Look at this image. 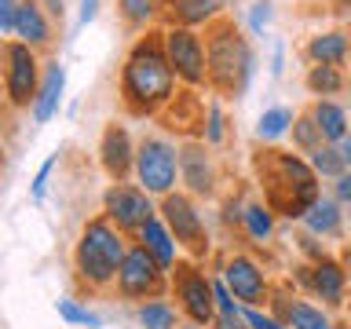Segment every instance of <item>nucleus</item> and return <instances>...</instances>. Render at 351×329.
<instances>
[{"mask_svg":"<svg viewBox=\"0 0 351 329\" xmlns=\"http://www.w3.org/2000/svg\"><path fill=\"white\" fill-rule=\"evenodd\" d=\"M125 99L136 110H154L172 95V62L154 40L136 44V51L125 62Z\"/></svg>","mask_w":351,"mask_h":329,"instance_id":"1","label":"nucleus"},{"mask_svg":"<svg viewBox=\"0 0 351 329\" xmlns=\"http://www.w3.org/2000/svg\"><path fill=\"white\" fill-rule=\"evenodd\" d=\"M125 241L106 219H92L84 227L81 241H77V271H81L84 282L103 285L114 274H121V263H125Z\"/></svg>","mask_w":351,"mask_h":329,"instance_id":"2","label":"nucleus"},{"mask_svg":"<svg viewBox=\"0 0 351 329\" xmlns=\"http://www.w3.org/2000/svg\"><path fill=\"white\" fill-rule=\"evenodd\" d=\"M252 51L245 48V40L234 33V26H219L208 40V77L219 88H230V92H241L252 77Z\"/></svg>","mask_w":351,"mask_h":329,"instance_id":"3","label":"nucleus"},{"mask_svg":"<svg viewBox=\"0 0 351 329\" xmlns=\"http://www.w3.org/2000/svg\"><path fill=\"white\" fill-rule=\"evenodd\" d=\"M165 55H169L172 70L183 77L186 84H202L205 73H208V55L197 40V33H191L186 26L180 29H169L165 33Z\"/></svg>","mask_w":351,"mask_h":329,"instance_id":"4","label":"nucleus"},{"mask_svg":"<svg viewBox=\"0 0 351 329\" xmlns=\"http://www.w3.org/2000/svg\"><path fill=\"white\" fill-rule=\"evenodd\" d=\"M136 172L147 194H169L176 183V154L169 143L147 139L136 154Z\"/></svg>","mask_w":351,"mask_h":329,"instance_id":"5","label":"nucleus"},{"mask_svg":"<svg viewBox=\"0 0 351 329\" xmlns=\"http://www.w3.org/2000/svg\"><path fill=\"white\" fill-rule=\"evenodd\" d=\"M106 212L121 230H143L154 219L150 197L147 191H136V186H110L106 191Z\"/></svg>","mask_w":351,"mask_h":329,"instance_id":"6","label":"nucleus"},{"mask_svg":"<svg viewBox=\"0 0 351 329\" xmlns=\"http://www.w3.org/2000/svg\"><path fill=\"white\" fill-rule=\"evenodd\" d=\"M117 282H121V293H128V296L158 293V285H161V263L150 256L147 245H139V249H132L128 256H125Z\"/></svg>","mask_w":351,"mask_h":329,"instance_id":"7","label":"nucleus"},{"mask_svg":"<svg viewBox=\"0 0 351 329\" xmlns=\"http://www.w3.org/2000/svg\"><path fill=\"white\" fill-rule=\"evenodd\" d=\"M37 92V59H33L29 44H11L8 48V99L15 106H26Z\"/></svg>","mask_w":351,"mask_h":329,"instance_id":"8","label":"nucleus"},{"mask_svg":"<svg viewBox=\"0 0 351 329\" xmlns=\"http://www.w3.org/2000/svg\"><path fill=\"white\" fill-rule=\"evenodd\" d=\"M161 212H165V223H169V230L183 241V245H191V249H202V245H205L202 216L194 212V205L186 202V197L169 194V197H165V208H161Z\"/></svg>","mask_w":351,"mask_h":329,"instance_id":"9","label":"nucleus"},{"mask_svg":"<svg viewBox=\"0 0 351 329\" xmlns=\"http://www.w3.org/2000/svg\"><path fill=\"white\" fill-rule=\"evenodd\" d=\"M223 282H227V289L234 293L238 300H245V304L260 300L263 289H267V282H263V271H260L252 260H245V256H238V260H230V263H227Z\"/></svg>","mask_w":351,"mask_h":329,"instance_id":"10","label":"nucleus"},{"mask_svg":"<svg viewBox=\"0 0 351 329\" xmlns=\"http://www.w3.org/2000/svg\"><path fill=\"white\" fill-rule=\"evenodd\" d=\"M180 300L186 307V315L205 326L208 318H213V307H216V289L208 285V278H202V274H186L180 282Z\"/></svg>","mask_w":351,"mask_h":329,"instance_id":"11","label":"nucleus"},{"mask_svg":"<svg viewBox=\"0 0 351 329\" xmlns=\"http://www.w3.org/2000/svg\"><path fill=\"white\" fill-rule=\"evenodd\" d=\"M103 164H106L110 175H117V180L132 169V143H128V132L125 128L110 125L103 132Z\"/></svg>","mask_w":351,"mask_h":329,"instance_id":"12","label":"nucleus"},{"mask_svg":"<svg viewBox=\"0 0 351 329\" xmlns=\"http://www.w3.org/2000/svg\"><path fill=\"white\" fill-rule=\"evenodd\" d=\"M62 84H66V70L59 62L48 66V73H44V84H40V92L37 99H33V121L37 125H44L55 110H59V99H62Z\"/></svg>","mask_w":351,"mask_h":329,"instance_id":"13","label":"nucleus"},{"mask_svg":"<svg viewBox=\"0 0 351 329\" xmlns=\"http://www.w3.org/2000/svg\"><path fill=\"white\" fill-rule=\"evenodd\" d=\"M143 245H147L150 256L161 263V271L172 267V260H176V241H172L169 227H165L161 219H150V223L143 227Z\"/></svg>","mask_w":351,"mask_h":329,"instance_id":"14","label":"nucleus"},{"mask_svg":"<svg viewBox=\"0 0 351 329\" xmlns=\"http://www.w3.org/2000/svg\"><path fill=\"white\" fill-rule=\"evenodd\" d=\"M15 37H22V44H44V40H48V22H44L40 8L33 4V0H26V4H19Z\"/></svg>","mask_w":351,"mask_h":329,"instance_id":"15","label":"nucleus"},{"mask_svg":"<svg viewBox=\"0 0 351 329\" xmlns=\"http://www.w3.org/2000/svg\"><path fill=\"white\" fill-rule=\"evenodd\" d=\"M180 161H183V180L191 183V191H197V194H208V191H213V169H208V161H205L202 150H197V147H186Z\"/></svg>","mask_w":351,"mask_h":329,"instance_id":"16","label":"nucleus"},{"mask_svg":"<svg viewBox=\"0 0 351 329\" xmlns=\"http://www.w3.org/2000/svg\"><path fill=\"white\" fill-rule=\"evenodd\" d=\"M307 55H311L318 66H337V62H344V55H348V37L344 33H322V37H315L307 44Z\"/></svg>","mask_w":351,"mask_h":329,"instance_id":"17","label":"nucleus"},{"mask_svg":"<svg viewBox=\"0 0 351 329\" xmlns=\"http://www.w3.org/2000/svg\"><path fill=\"white\" fill-rule=\"evenodd\" d=\"M311 285H315V293L322 296V300L340 304V296H344V271H340L337 263L322 260L315 267V274H311Z\"/></svg>","mask_w":351,"mask_h":329,"instance_id":"18","label":"nucleus"},{"mask_svg":"<svg viewBox=\"0 0 351 329\" xmlns=\"http://www.w3.org/2000/svg\"><path fill=\"white\" fill-rule=\"evenodd\" d=\"M315 125L322 132V139H344L348 136V117L337 103H318L315 106Z\"/></svg>","mask_w":351,"mask_h":329,"instance_id":"19","label":"nucleus"},{"mask_svg":"<svg viewBox=\"0 0 351 329\" xmlns=\"http://www.w3.org/2000/svg\"><path fill=\"white\" fill-rule=\"evenodd\" d=\"M304 223H307V230H315V234H333V230L340 227V212H337L333 202L318 197V202L304 212Z\"/></svg>","mask_w":351,"mask_h":329,"instance_id":"20","label":"nucleus"},{"mask_svg":"<svg viewBox=\"0 0 351 329\" xmlns=\"http://www.w3.org/2000/svg\"><path fill=\"white\" fill-rule=\"evenodd\" d=\"M289 125H293V110L271 106V110H263V114H260L256 132H260V139H278V136H285V132H289Z\"/></svg>","mask_w":351,"mask_h":329,"instance_id":"21","label":"nucleus"},{"mask_svg":"<svg viewBox=\"0 0 351 329\" xmlns=\"http://www.w3.org/2000/svg\"><path fill=\"white\" fill-rule=\"evenodd\" d=\"M176 15H180L186 26H194V22H205L213 19L219 8H223V0H172Z\"/></svg>","mask_w":351,"mask_h":329,"instance_id":"22","label":"nucleus"},{"mask_svg":"<svg viewBox=\"0 0 351 329\" xmlns=\"http://www.w3.org/2000/svg\"><path fill=\"white\" fill-rule=\"evenodd\" d=\"M285 315H289L293 329H333V326H329V318L318 311V307H311V304H289V307H285Z\"/></svg>","mask_w":351,"mask_h":329,"instance_id":"23","label":"nucleus"},{"mask_svg":"<svg viewBox=\"0 0 351 329\" xmlns=\"http://www.w3.org/2000/svg\"><path fill=\"white\" fill-rule=\"evenodd\" d=\"M139 326L143 329H176V311L165 300L143 304L139 307Z\"/></svg>","mask_w":351,"mask_h":329,"instance_id":"24","label":"nucleus"},{"mask_svg":"<svg viewBox=\"0 0 351 329\" xmlns=\"http://www.w3.org/2000/svg\"><path fill=\"white\" fill-rule=\"evenodd\" d=\"M307 84H311V92H326V95H333L340 92V73H337V66H315L311 73H307Z\"/></svg>","mask_w":351,"mask_h":329,"instance_id":"25","label":"nucleus"},{"mask_svg":"<svg viewBox=\"0 0 351 329\" xmlns=\"http://www.w3.org/2000/svg\"><path fill=\"white\" fill-rule=\"evenodd\" d=\"M311 164H315V172H322V175H337V180H340V172L348 169L344 158H340V150H333V147H315Z\"/></svg>","mask_w":351,"mask_h":329,"instance_id":"26","label":"nucleus"},{"mask_svg":"<svg viewBox=\"0 0 351 329\" xmlns=\"http://www.w3.org/2000/svg\"><path fill=\"white\" fill-rule=\"evenodd\" d=\"M241 219H245V227H249V234L252 238H267L271 234V227H274V219H271V208H263V205H249L245 208V216H241Z\"/></svg>","mask_w":351,"mask_h":329,"instance_id":"27","label":"nucleus"},{"mask_svg":"<svg viewBox=\"0 0 351 329\" xmlns=\"http://www.w3.org/2000/svg\"><path fill=\"white\" fill-rule=\"evenodd\" d=\"M59 315L66 318V322H77V326H88V329L103 326V318L92 315V311H84V307H77L73 300H59Z\"/></svg>","mask_w":351,"mask_h":329,"instance_id":"28","label":"nucleus"},{"mask_svg":"<svg viewBox=\"0 0 351 329\" xmlns=\"http://www.w3.org/2000/svg\"><path fill=\"white\" fill-rule=\"evenodd\" d=\"M121 11L128 22H147L154 15V0H121Z\"/></svg>","mask_w":351,"mask_h":329,"instance_id":"29","label":"nucleus"},{"mask_svg":"<svg viewBox=\"0 0 351 329\" xmlns=\"http://www.w3.org/2000/svg\"><path fill=\"white\" fill-rule=\"evenodd\" d=\"M318 136H322V132H318L315 117L296 121V143H300V147H315V139H318Z\"/></svg>","mask_w":351,"mask_h":329,"instance_id":"30","label":"nucleus"},{"mask_svg":"<svg viewBox=\"0 0 351 329\" xmlns=\"http://www.w3.org/2000/svg\"><path fill=\"white\" fill-rule=\"evenodd\" d=\"M205 139H208V143H219V139H223V114H219V106H208V125H205Z\"/></svg>","mask_w":351,"mask_h":329,"instance_id":"31","label":"nucleus"},{"mask_svg":"<svg viewBox=\"0 0 351 329\" xmlns=\"http://www.w3.org/2000/svg\"><path fill=\"white\" fill-rule=\"evenodd\" d=\"M55 169V158H48L40 164V172H37V180H33V202H44V194H48V175Z\"/></svg>","mask_w":351,"mask_h":329,"instance_id":"32","label":"nucleus"},{"mask_svg":"<svg viewBox=\"0 0 351 329\" xmlns=\"http://www.w3.org/2000/svg\"><path fill=\"white\" fill-rule=\"evenodd\" d=\"M271 22V4L267 0H260V4H252V11H249V26H252V33H263V26Z\"/></svg>","mask_w":351,"mask_h":329,"instance_id":"33","label":"nucleus"},{"mask_svg":"<svg viewBox=\"0 0 351 329\" xmlns=\"http://www.w3.org/2000/svg\"><path fill=\"white\" fill-rule=\"evenodd\" d=\"M15 19H19V4L15 0H0V26H4V33H15Z\"/></svg>","mask_w":351,"mask_h":329,"instance_id":"34","label":"nucleus"},{"mask_svg":"<svg viewBox=\"0 0 351 329\" xmlns=\"http://www.w3.org/2000/svg\"><path fill=\"white\" fill-rule=\"evenodd\" d=\"M245 322H249V329H282L278 322H274V318H267V315H260V311H252V307H245Z\"/></svg>","mask_w":351,"mask_h":329,"instance_id":"35","label":"nucleus"},{"mask_svg":"<svg viewBox=\"0 0 351 329\" xmlns=\"http://www.w3.org/2000/svg\"><path fill=\"white\" fill-rule=\"evenodd\" d=\"M245 315L241 311H227V315H219V329H245Z\"/></svg>","mask_w":351,"mask_h":329,"instance_id":"36","label":"nucleus"},{"mask_svg":"<svg viewBox=\"0 0 351 329\" xmlns=\"http://www.w3.org/2000/svg\"><path fill=\"white\" fill-rule=\"evenodd\" d=\"M95 11H99V0H81V26L95 19Z\"/></svg>","mask_w":351,"mask_h":329,"instance_id":"37","label":"nucleus"},{"mask_svg":"<svg viewBox=\"0 0 351 329\" xmlns=\"http://www.w3.org/2000/svg\"><path fill=\"white\" fill-rule=\"evenodd\" d=\"M337 197L340 202H351V175H340L337 180Z\"/></svg>","mask_w":351,"mask_h":329,"instance_id":"38","label":"nucleus"},{"mask_svg":"<svg viewBox=\"0 0 351 329\" xmlns=\"http://www.w3.org/2000/svg\"><path fill=\"white\" fill-rule=\"evenodd\" d=\"M340 158H344V164H348V169H351V136H344V139H340Z\"/></svg>","mask_w":351,"mask_h":329,"instance_id":"39","label":"nucleus"},{"mask_svg":"<svg viewBox=\"0 0 351 329\" xmlns=\"http://www.w3.org/2000/svg\"><path fill=\"white\" fill-rule=\"evenodd\" d=\"M271 73H282V44L274 48V59H271Z\"/></svg>","mask_w":351,"mask_h":329,"instance_id":"40","label":"nucleus"}]
</instances>
